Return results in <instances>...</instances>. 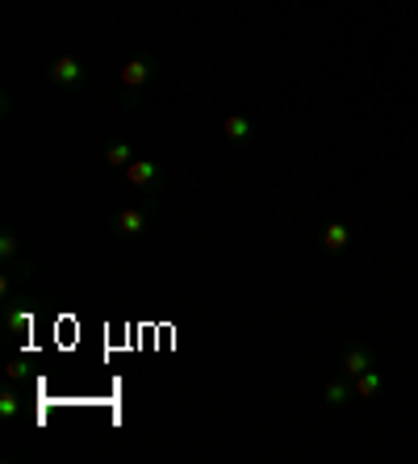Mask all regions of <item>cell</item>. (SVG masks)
Masks as SVG:
<instances>
[{
	"label": "cell",
	"mask_w": 418,
	"mask_h": 464,
	"mask_svg": "<svg viewBox=\"0 0 418 464\" xmlns=\"http://www.w3.org/2000/svg\"><path fill=\"white\" fill-rule=\"evenodd\" d=\"M160 76V59L155 54H134V59H126V67L118 72V88H122V105L134 109L139 105V97L151 88V80Z\"/></svg>",
	"instance_id": "cell-1"
},
{
	"label": "cell",
	"mask_w": 418,
	"mask_h": 464,
	"mask_svg": "<svg viewBox=\"0 0 418 464\" xmlns=\"http://www.w3.org/2000/svg\"><path fill=\"white\" fill-rule=\"evenodd\" d=\"M88 80V67L80 54L63 51V54H54L51 63H46V84L59 88V92H75V88H84Z\"/></svg>",
	"instance_id": "cell-2"
},
{
	"label": "cell",
	"mask_w": 418,
	"mask_h": 464,
	"mask_svg": "<svg viewBox=\"0 0 418 464\" xmlns=\"http://www.w3.org/2000/svg\"><path fill=\"white\" fill-rule=\"evenodd\" d=\"M151 230V209L142 206H126L113 214V222H109V235L122 238V243H134V238H142Z\"/></svg>",
	"instance_id": "cell-3"
},
{
	"label": "cell",
	"mask_w": 418,
	"mask_h": 464,
	"mask_svg": "<svg viewBox=\"0 0 418 464\" xmlns=\"http://www.w3.org/2000/svg\"><path fill=\"white\" fill-rule=\"evenodd\" d=\"M122 180L130 184V188H134V193H142V197H155L163 188V168L155 160H134L126 168V172H122Z\"/></svg>",
	"instance_id": "cell-4"
},
{
	"label": "cell",
	"mask_w": 418,
	"mask_h": 464,
	"mask_svg": "<svg viewBox=\"0 0 418 464\" xmlns=\"http://www.w3.org/2000/svg\"><path fill=\"white\" fill-rule=\"evenodd\" d=\"M368 368H376V352L368 343H347L344 356H339V372L344 377H360V372H368Z\"/></svg>",
	"instance_id": "cell-5"
},
{
	"label": "cell",
	"mask_w": 418,
	"mask_h": 464,
	"mask_svg": "<svg viewBox=\"0 0 418 464\" xmlns=\"http://www.w3.org/2000/svg\"><path fill=\"white\" fill-rule=\"evenodd\" d=\"M347 243H352V222H344V218H331V222L318 230V247L326 251V256L347 251Z\"/></svg>",
	"instance_id": "cell-6"
},
{
	"label": "cell",
	"mask_w": 418,
	"mask_h": 464,
	"mask_svg": "<svg viewBox=\"0 0 418 464\" xmlns=\"http://www.w3.org/2000/svg\"><path fill=\"white\" fill-rule=\"evenodd\" d=\"M222 134H226V142H230V147H247V142L259 134V121L247 118V113H226Z\"/></svg>",
	"instance_id": "cell-7"
},
{
	"label": "cell",
	"mask_w": 418,
	"mask_h": 464,
	"mask_svg": "<svg viewBox=\"0 0 418 464\" xmlns=\"http://www.w3.org/2000/svg\"><path fill=\"white\" fill-rule=\"evenodd\" d=\"M5 331L9 335H30V326H34V305H25V302H9L5 305Z\"/></svg>",
	"instance_id": "cell-8"
},
{
	"label": "cell",
	"mask_w": 418,
	"mask_h": 464,
	"mask_svg": "<svg viewBox=\"0 0 418 464\" xmlns=\"http://www.w3.org/2000/svg\"><path fill=\"white\" fill-rule=\"evenodd\" d=\"M322 401H326L331 411H344V406H352V401H355L352 377H344V372H339L335 381H326V385H322Z\"/></svg>",
	"instance_id": "cell-9"
},
{
	"label": "cell",
	"mask_w": 418,
	"mask_h": 464,
	"mask_svg": "<svg viewBox=\"0 0 418 464\" xmlns=\"http://www.w3.org/2000/svg\"><path fill=\"white\" fill-rule=\"evenodd\" d=\"M352 393H355V401L381 398V393H385V377H381V368H368V372L352 377Z\"/></svg>",
	"instance_id": "cell-10"
},
{
	"label": "cell",
	"mask_w": 418,
	"mask_h": 464,
	"mask_svg": "<svg viewBox=\"0 0 418 464\" xmlns=\"http://www.w3.org/2000/svg\"><path fill=\"white\" fill-rule=\"evenodd\" d=\"M22 406H25V401H22V385H13V381H9V385L0 389V422H5V427H13V422L22 419Z\"/></svg>",
	"instance_id": "cell-11"
},
{
	"label": "cell",
	"mask_w": 418,
	"mask_h": 464,
	"mask_svg": "<svg viewBox=\"0 0 418 464\" xmlns=\"http://www.w3.org/2000/svg\"><path fill=\"white\" fill-rule=\"evenodd\" d=\"M134 160H139V155H134V147H130L126 139H113V142L105 147V163L113 168V172H126Z\"/></svg>",
	"instance_id": "cell-12"
},
{
	"label": "cell",
	"mask_w": 418,
	"mask_h": 464,
	"mask_svg": "<svg viewBox=\"0 0 418 464\" xmlns=\"http://www.w3.org/2000/svg\"><path fill=\"white\" fill-rule=\"evenodd\" d=\"M22 243H17V230L5 227L0 230V264H22Z\"/></svg>",
	"instance_id": "cell-13"
},
{
	"label": "cell",
	"mask_w": 418,
	"mask_h": 464,
	"mask_svg": "<svg viewBox=\"0 0 418 464\" xmlns=\"http://www.w3.org/2000/svg\"><path fill=\"white\" fill-rule=\"evenodd\" d=\"M9 381H13V385H22V381H25V364H22V360H17V364H9Z\"/></svg>",
	"instance_id": "cell-14"
}]
</instances>
